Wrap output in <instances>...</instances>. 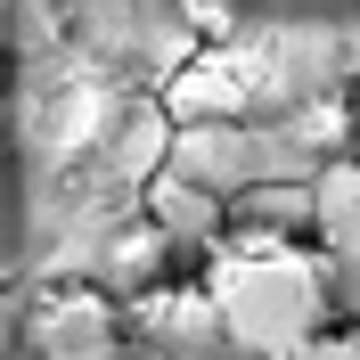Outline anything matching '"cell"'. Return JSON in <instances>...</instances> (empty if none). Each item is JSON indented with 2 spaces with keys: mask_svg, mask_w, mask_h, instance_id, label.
I'll return each instance as SVG.
<instances>
[{
  "mask_svg": "<svg viewBox=\"0 0 360 360\" xmlns=\"http://www.w3.org/2000/svg\"><path fill=\"white\" fill-rule=\"evenodd\" d=\"M8 328H17L25 360H123L131 352L123 295H107L90 270H41Z\"/></svg>",
  "mask_w": 360,
  "mask_h": 360,
  "instance_id": "3",
  "label": "cell"
},
{
  "mask_svg": "<svg viewBox=\"0 0 360 360\" xmlns=\"http://www.w3.org/2000/svg\"><path fill=\"white\" fill-rule=\"evenodd\" d=\"M164 8H172V17L188 25L197 41H213V33H229V25L246 17V0H164Z\"/></svg>",
  "mask_w": 360,
  "mask_h": 360,
  "instance_id": "8",
  "label": "cell"
},
{
  "mask_svg": "<svg viewBox=\"0 0 360 360\" xmlns=\"http://www.w3.org/2000/svg\"><path fill=\"white\" fill-rule=\"evenodd\" d=\"M188 262H197L205 311H213V344H229L246 360L295 352L311 328H328L344 311V270L311 238H287V229L221 221V238Z\"/></svg>",
  "mask_w": 360,
  "mask_h": 360,
  "instance_id": "1",
  "label": "cell"
},
{
  "mask_svg": "<svg viewBox=\"0 0 360 360\" xmlns=\"http://www.w3.org/2000/svg\"><path fill=\"white\" fill-rule=\"evenodd\" d=\"M303 238L336 270H352V246H360V164H352V148L319 156L303 172Z\"/></svg>",
  "mask_w": 360,
  "mask_h": 360,
  "instance_id": "5",
  "label": "cell"
},
{
  "mask_svg": "<svg viewBox=\"0 0 360 360\" xmlns=\"http://www.w3.org/2000/svg\"><path fill=\"white\" fill-rule=\"evenodd\" d=\"M0 328H8V311H0Z\"/></svg>",
  "mask_w": 360,
  "mask_h": 360,
  "instance_id": "9",
  "label": "cell"
},
{
  "mask_svg": "<svg viewBox=\"0 0 360 360\" xmlns=\"http://www.w3.org/2000/svg\"><path fill=\"white\" fill-rule=\"evenodd\" d=\"M123 319H131V344H164V352H205L213 344V311H205V287H197V262H172L156 270L148 287L123 295Z\"/></svg>",
  "mask_w": 360,
  "mask_h": 360,
  "instance_id": "4",
  "label": "cell"
},
{
  "mask_svg": "<svg viewBox=\"0 0 360 360\" xmlns=\"http://www.w3.org/2000/svg\"><path fill=\"white\" fill-rule=\"evenodd\" d=\"M278 360H360V328H352V311H336L328 328H311V336L295 344V352H278Z\"/></svg>",
  "mask_w": 360,
  "mask_h": 360,
  "instance_id": "7",
  "label": "cell"
},
{
  "mask_svg": "<svg viewBox=\"0 0 360 360\" xmlns=\"http://www.w3.org/2000/svg\"><path fill=\"white\" fill-rule=\"evenodd\" d=\"M58 25H66L74 58H90L98 74H115L131 90H156L197 41L164 0H58Z\"/></svg>",
  "mask_w": 360,
  "mask_h": 360,
  "instance_id": "2",
  "label": "cell"
},
{
  "mask_svg": "<svg viewBox=\"0 0 360 360\" xmlns=\"http://www.w3.org/2000/svg\"><path fill=\"white\" fill-rule=\"evenodd\" d=\"M58 49H66L58 0H0V58H8V66H41Z\"/></svg>",
  "mask_w": 360,
  "mask_h": 360,
  "instance_id": "6",
  "label": "cell"
}]
</instances>
